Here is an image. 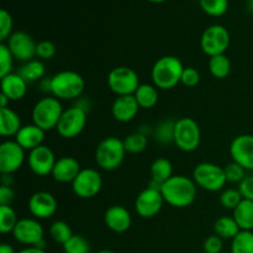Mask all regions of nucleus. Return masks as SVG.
Masks as SVG:
<instances>
[{
    "mask_svg": "<svg viewBox=\"0 0 253 253\" xmlns=\"http://www.w3.org/2000/svg\"><path fill=\"white\" fill-rule=\"evenodd\" d=\"M198 185L185 175H173L160 187L163 199L173 208H187L197 199Z\"/></svg>",
    "mask_w": 253,
    "mask_h": 253,
    "instance_id": "f257e3e1",
    "label": "nucleus"
},
{
    "mask_svg": "<svg viewBox=\"0 0 253 253\" xmlns=\"http://www.w3.org/2000/svg\"><path fill=\"white\" fill-rule=\"evenodd\" d=\"M185 67L175 56H163L153 64L151 77L153 85L162 90L173 89L182 81V74Z\"/></svg>",
    "mask_w": 253,
    "mask_h": 253,
    "instance_id": "f03ea898",
    "label": "nucleus"
},
{
    "mask_svg": "<svg viewBox=\"0 0 253 253\" xmlns=\"http://www.w3.org/2000/svg\"><path fill=\"white\" fill-rule=\"evenodd\" d=\"M85 89V82L74 71H62L49 79V91L59 100L78 99Z\"/></svg>",
    "mask_w": 253,
    "mask_h": 253,
    "instance_id": "7ed1b4c3",
    "label": "nucleus"
},
{
    "mask_svg": "<svg viewBox=\"0 0 253 253\" xmlns=\"http://www.w3.org/2000/svg\"><path fill=\"white\" fill-rule=\"evenodd\" d=\"M126 148L124 141L115 136H109L101 140L95 150V162L101 169L115 170L125 160Z\"/></svg>",
    "mask_w": 253,
    "mask_h": 253,
    "instance_id": "20e7f679",
    "label": "nucleus"
},
{
    "mask_svg": "<svg viewBox=\"0 0 253 253\" xmlns=\"http://www.w3.org/2000/svg\"><path fill=\"white\" fill-rule=\"evenodd\" d=\"M63 111L59 99L54 96H46L35 104L32 109V121L43 131L53 130L58 125Z\"/></svg>",
    "mask_w": 253,
    "mask_h": 253,
    "instance_id": "39448f33",
    "label": "nucleus"
},
{
    "mask_svg": "<svg viewBox=\"0 0 253 253\" xmlns=\"http://www.w3.org/2000/svg\"><path fill=\"white\" fill-rule=\"evenodd\" d=\"M202 141V132L197 121L192 118H182L174 123L173 142L183 152H194Z\"/></svg>",
    "mask_w": 253,
    "mask_h": 253,
    "instance_id": "423d86ee",
    "label": "nucleus"
},
{
    "mask_svg": "<svg viewBox=\"0 0 253 253\" xmlns=\"http://www.w3.org/2000/svg\"><path fill=\"white\" fill-rule=\"evenodd\" d=\"M193 180L199 188L211 193L224 189L227 182L224 168L209 162H202L195 166Z\"/></svg>",
    "mask_w": 253,
    "mask_h": 253,
    "instance_id": "0eeeda50",
    "label": "nucleus"
},
{
    "mask_svg": "<svg viewBox=\"0 0 253 253\" xmlns=\"http://www.w3.org/2000/svg\"><path fill=\"white\" fill-rule=\"evenodd\" d=\"M108 85L118 96L133 95L140 86V78L132 68L125 66L116 67L109 73Z\"/></svg>",
    "mask_w": 253,
    "mask_h": 253,
    "instance_id": "6e6552de",
    "label": "nucleus"
},
{
    "mask_svg": "<svg viewBox=\"0 0 253 253\" xmlns=\"http://www.w3.org/2000/svg\"><path fill=\"white\" fill-rule=\"evenodd\" d=\"M230 32L221 25H211L203 32L200 47L209 57L225 54L230 46Z\"/></svg>",
    "mask_w": 253,
    "mask_h": 253,
    "instance_id": "1a4fd4ad",
    "label": "nucleus"
},
{
    "mask_svg": "<svg viewBox=\"0 0 253 253\" xmlns=\"http://www.w3.org/2000/svg\"><path fill=\"white\" fill-rule=\"evenodd\" d=\"M86 110L76 105L66 109L62 114L56 130L61 137L74 138L81 135L86 125Z\"/></svg>",
    "mask_w": 253,
    "mask_h": 253,
    "instance_id": "9d476101",
    "label": "nucleus"
},
{
    "mask_svg": "<svg viewBox=\"0 0 253 253\" xmlns=\"http://www.w3.org/2000/svg\"><path fill=\"white\" fill-rule=\"evenodd\" d=\"M103 188V178L100 173L93 168L82 169L72 183L73 193L81 199H91L100 193Z\"/></svg>",
    "mask_w": 253,
    "mask_h": 253,
    "instance_id": "9b49d317",
    "label": "nucleus"
},
{
    "mask_svg": "<svg viewBox=\"0 0 253 253\" xmlns=\"http://www.w3.org/2000/svg\"><path fill=\"white\" fill-rule=\"evenodd\" d=\"M165 203L160 188L151 185L137 195L135 200V210L138 216L151 219L160 214Z\"/></svg>",
    "mask_w": 253,
    "mask_h": 253,
    "instance_id": "f8f14e48",
    "label": "nucleus"
},
{
    "mask_svg": "<svg viewBox=\"0 0 253 253\" xmlns=\"http://www.w3.org/2000/svg\"><path fill=\"white\" fill-rule=\"evenodd\" d=\"M25 150L16 141H4L0 145V173L14 174L25 162Z\"/></svg>",
    "mask_w": 253,
    "mask_h": 253,
    "instance_id": "ddd939ff",
    "label": "nucleus"
},
{
    "mask_svg": "<svg viewBox=\"0 0 253 253\" xmlns=\"http://www.w3.org/2000/svg\"><path fill=\"white\" fill-rule=\"evenodd\" d=\"M6 44L14 58L20 62L26 63V62L32 61L36 56L37 43H35L34 39L25 31L12 32Z\"/></svg>",
    "mask_w": 253,
    "mask_h": 253,
    "instance_id": "4468645a",
    "label": "nucleus"
},
{
    "mask_svg": "<svg viewBox=\"0 0 253 253\" xmlns=\"http://www.w3.org/2000/svg\"><path fill=\"white\" fill-rule=\"evenodd\" d=\"M56 162L57 160L53 151L46 145H41L35 150L30 151L29 157H27L30 169L39 177H46V175L52 174Z\"/></svg>",
    "mask_w": 253,
    "mask_h": 253,
    "instance_id": "2eb2a0df",
    "label": "nucleus"
},
{
    "mask_svg": "<svg viewBox=\"0 0 253 253\" xmlns=\"http://www.w3.org/2000/svg\"><path fill=\"white\" fill-rule=\"evenodd\" d=\"M12 236L17 242L26 246H36L42 241L44 236V231L42 225L37 219H20L12 231Z\"/></svg>",
    "mask_w": 253,
    "mask_h": 253,
    "instance_id": "dca6fc26",
    "label": "nucleus"
},
{
    "mask_svg": "<svg viewBox=\"0 0 253 253\" xmlns=\"http://www.w3.org/2000/svg\"><path fill=\"white\" fill-rule=\"evenodd\" d=\"M230 155L234 162L246 170H253V135H240L230 145Z\"/></svg>",
    "mask_w": 253,
    "mask_h": 253,
    "instance_id": "f3484780",
    "label": "nucleus"
},
{
    "mask_svg": "<svg viewBox=\"0 0 253 253\" xmlns=\"http://www.w3.org/2000/svg\"><path fill=\"white\" fill-rule=\"evenodd\" d=\"M57 199L48 192H37L29 200V210L37 220H46L53 216L57 211Z\"/></svg>",
    "mask_w": 253,
    "mask_h": 253,
    "instance_id": "a211bd4d",
    "label": "nucleus"
},
{
    "mask_svg": "<svg viewBox=\"0 0 253 253\" xmlns=\"http://www.w3.org/2000/svg\"><path fill=\"white\" fill-rule=\"evenodd\" d=\"M104 222L106 227L116 234H124L127 231L132 224L130 211L121 205H113L109 208L104 215Z\"/></svg>",
    "mask_w": 253,
    "mask_h": 253,
    "instance_id": "6ab92c4d",
    "label": "nucleus"
},
{
    "mask_svg": "<svg viewBox=\"0 0 253 253\" xmlns=\"http://www.w3.org/2000/svg\"><path fill=\"white\" fill-rule=\"evenodd\" d=\"M137 100L133 95H123L118 96L111 106V113L114 119L119 123H130L136 118L138 113Z\"/></svg>",
    "mask_w": 253,
    "mask_h": 253,
    "instance_id": "aec40b11",
    "label": "nucleus"
},
{
    "mask_svg": "<svg viewBox=\"0 0 253 253\" xmlns=\"http://www.w3.org/2000/svg\"><path fill=\"white\" fill-rule=\"evenodd\" d=\"M82 168L78 161L74 157H62L57 160L52 170V177L56 182L59 183H73L77 175L81 173Z\"/></svg>",
    "mask_w": 253,
    "mask_h": 253,
    "instance_id": "412c9836",
    "label": "nucleus"
},
{
    "mask_svg": "<svg viewBox=\"0 0 253 253\" xmlns=\"http://www.w3.org/2000/svg\"><path fill=\"white\" fill-rule=\"evenodd\" d=\"M0 85L1 94H4L10 101L21 100L26 95L27 82L19 73H10L2 77Z\"/></svg>",
    "mask_w": 253,
    "mask_h": 253,
    "instance_id": "4be33fe9",
    "label": "nucleus"
},
{
    "mask_svg": "<svg viewBox=\"0 0 253 253\" xmlns=\"http://www.w3.org/2000/svg\"><path fill=\"white\" fill-rule=\"evenodd\" d=\"M44 135H46V131L35 124H31V125H25L20 128V131L15 136V141L25 151H32L39 146L43 145Z\"/></svg>",
    "mask_w": 253,
    "mask_h": 253,
    "instance_id": "5701e85b",
    "label": "nucleus"
},
{
    "mask_svg": "<svg viewBox=\"0 0 253 253\" xmlns=\"http://www.w3.org/2000/svg\"><path fill=\"white\" fill-rule=\"evenodd\" d=\"M22 127L19 114L10 108L0 109V135L4 137L16 136Z\"/></svg>",
    "mask_w": 253,
    "mask_h": 253,
    "instance_id": "b1692460",
    "label": "nucleus"
},
{
    "mask_svg": "<svg viewBox=\"0 0 253 253\" xmlns=\"http://www.w3.org/2000/svg\"><path fill=\"white\" fill-rule=\"evenodd\" d=\"M151 177H152L153 187L160 188L170 177H173V166L167 158H157L151 165Z\"/></svg>",
    "mask_w": 253,
    "mask_h": 253,
    "instance_id": "393cba45",
    "label": "nucleus"
},
{
    "mask_svg": "<svg viewBox=\"0 0 253 253\" xmlns=\"http://www.w3.org/2000/svg\"><path fill=\"white\" fill-rule=\"evenodd\" d=\"M241 231H253V202L244 199L232 215Z\"/></svg>",
    "mask_w": 253,
    "mask_h": 253,
    "instance_id": "a878e982",
    "label": "nucleus"
},
{
    "mask_svg": "<svg viewBox=\"0 0 253 253\" xmlns=\"http://www.w3.org/2000/svg\"><path fill=\"white\" fill-rule=\"evenodd\" d=\"M133 96L141 109H152L158 103V90L152 84H140Z\"/></svg>",
    "mask_w": 253,
    "mask_h": 253,
    "instance_id": "bb28decb",
    "label": "nucleus"
},
{
    "mask_svg": "<svg viewBox=\"0 0 253 253\" xmlns=\"http://www.w3.org/2000/svg\"><path fill=\"white\" fill-rule=\"evenodd\" d=\"M215 235L221 237L222 240H234L241 231L237 225L236 220L231 216H221L215 221L214 225Z\"/></svg>",
    "mask_w": 253,
    "mask_h": 253,
    "instance_id": "cd10ccee",
    "label": "nucleus"
},
{
    "mask_svg": "<svg viewBox=\"0 0 253 253\" xmlns=\"http://www.w3.org/2000/svg\"><path fill=\"white\" fill-rule=\"evenodd\" d=\"M44 72H46L44 64L40 59H32L22 64L17 73L29 83V82L40 81L44 76Z\"/></svg>",
    "mask_w": 253,
    "mask_h": 253,
    "instance_id": "c85d7f7f",
    "label": "nucleus"
},
{
    "mask_svg": "<svg viewBox=\"0 0 253 253\" xmlns=\"http://www.w3.org/2000/svg\"><path fill=\"white\" fill-rule=\"evenodd\" d=\"M209 71L212 77L217 79H224L231 72V62L226 54H219V56L210 57L209 59Z\"/></svg>",
    "mask_w": 253,
    "mask_h": 253,
    "instance_id": "c756f323",
    "label": "nucleus"
},
{
    "mask_svg": "<svg viewBox=\"0 0 253 253\" xmlns=\"http://www.w3.org/2000/svg\"><path fill=\"white\" fill-rule=\"evenodd\" d=\"M17 222L19 219L15 210L10 205H0V231L2 234H12Z\"/></svg>",
    "mask_w": 253,
    "mask_h": 253,
    "instance_id": "7c9ffc66",
    "label": "nucleus"
},
{
    "mask_svg": "<svg viewBox=\"0 0 253 253\" xmlns=\"http://www.w3.org/2000/svg\"><path fill=\"white\" fill-rule=\"evenodd\" d=\"M49 235L56 244H61L63 246L74 234L72 232L71 226L66 221L57 220V221L52 222V225L49 226Z\"/></svg>",
    "mask_w": 253,
    "mask_h": 253,
    "instance_id": "2f4dec72",
    "label": "nucleus"
},
{
    "mask_svg": "<svg viewBox=\"0 0 253 253\" xmlns=\"http://www.w3.org/2000/svg\"><path fill=\"white\" fill-rule=\"evenodd\" d=\"M124 145H125L126 152L137 155V153L143 152L146 150L148 145V138L145 133L133 132L126 136V138L124 140Z\"/></svg>",
    "mask_w": 253,
    "mask_h": 253,
    "instance_id": "473e14b6",
    "label": "nucleus"
},
{
    "mask_svg": "<svg viewBox=\"0 0 253 253\" xmlns=\"http://www.w3.org/2000/svg\"><path fill=\"white\" fill-rule=\"evenodd\" d=\"M231 253H253V231H240L231 242Z\"/></svg>",
    "mask_w": 253,
    "mask_h": 253,
    "instance_id": "72a5a7b5",
    "label": "nucleus"
},
{
    "mask_svg": "<svg viewBox=\"0 0 253 253\" xmlns=\"http://www.w3.org/2000/svg\"><path fill=\"white\" fill-rule=\"evenodd\" d=\"M200 6L210 16H222L229 9V0H200Z\"/></svg>",
    "mask_w": 253,
    "mask_h": 253,
    "instance_id": "f704fd0d",
    "label": "nucleus"
},
{
    "mask_svg": "<svg viewBox=\"0 0 253 253\" xmlns=\"http://www.w3.org/2000/svg\"><path fill=\"white\" fill-rule=\"evenodd\" d=\"M64 253H90V244L81 235H73L63 245Z\"/></svg>",
    "mask_w": 253,
    "mask_h": 253,
    "instance_id": "c9c22d12",
    "label": "nucleus"
},
{
    "mask_svg": "<svg viewBox=\"0 0 253 253\" xmlns=\"http://www.w3.org/2000/svg\"><path fill=\"white\" fill-rule=\"evenodd\" d=\"M14 56L10 52L6 43H0V78L12 73V64H14Z\"/></svg>",
    "mask_w": 253,
    "mask_h": 253,
    "instance_id": "e433bc0d",
    "label": "nucleus"
},
{
    "mask_svg": "<svg viewBox=\"0 0 253 253\" xmlns=\"http://www.w3.org/2000/svg\"><path fill=\"white\" fill-rule=\"evenodd\" d=\"M244 200L241 193L239 189H225L224 192L220 194V204L225 208V209L235 210L237 205Z\"/></svg>",
    "mask_w": 253,
    "mask_h": 253,
    "instance_id": "4c0bfd02",
    "label": "nucleus"
},
{
    "mask_svg": "<svg viewBox=\"0 0 253 253\" xmlns=\"http://www.w3.org/2000/svg\"><path fill=\"white\" fill-rule=\"evenodd\" d=\"M224 170L225 175H226V180L230 183H241L246 178V169L242 166H240L239 163L234 162V161L229 163L224 168Z\"/></svg>",
    "mask_w": 253,
    "mask_h": 253,
    "instance_id": "58836bf2",
    "label": "nucleus"
},
{
    "mask_svg": "<svg viewBox=\"0 0 253 253\" xmlns=\"http://www.w3.org/2000/svg\"><path fill=\"white\" fill-rule=\"evenodd\" d=\"M12 35V17L10 12L2 9L0 10V41L4 42L9 40Z\"/></svg>",
    "mask_w": 253,
    "mask_h": 253,
    "instance_id": "ea45409f",
    "label": "nucleus"
},
{
    "mask_svg": "<svg viewBox=\"0 0 253 253\" xmlns=\"http://www.w3.org/2000/svg\"><path fill=\"white\" fill-rule=\"evenodd\" d=\"M200 82V73L193 67H185L182 74V81L180 83L188 88H194L199 84Z\"/></svg>",
    "mask_w": 253,
    "mask_h": 253,
    "instance_id": "a19ab883",
    "label": "nucleus"
},
{
    "mask_svg": "<svg viewBox=\"0 0 253 253\" xmlns=\"http://www.w3.org/2000/svg\"><path fill=\"white\" fill-rule=\"evenodd\" d=\"M54 54H56V46H54L53 42L48 41V40H43V41L37 43V57H40L41 59H51Z\"/></svg>",
    "mask_w": 253,
    "mask_h": 253,
    "instance_id": "79ce46f5",
    "label": "nucleus"
},
{
    "mask_svg": "<svg viewBox=\"0 0 253 253\" xmlns=\"http://www.w3.org/2000/svg\"><path fill=\"white\" fill-rule=\"evenodd\" d=\"M224 247V242H222L221 237L217 235H211L208 239H205L203 249H204L205 253H220L222 251Z\"/></svg>",
    "mask_w": 253,
    "mask_h": 253,
    "instance_id": "37998d69",
    "label": "nucleus"
},
{
    "mask_svg": "<svg viewBox=\"0 0 253 253\" xmlns=\"http://www.w3.org/2000/svg\"><path fill=\"white\" fill-rule=\"evenodd\" d=\"M173 132H174V123H166L161 124L160 127L157 130L158 140L162 142H167V141H173Z\"/></svg>",
    "mask_w": 253,
    "mask_h": 253,
    "instance_id": "c03bdc74",
    "label": "nucleus"
},
{
    "mask_svg": "<svg viewBox=\"0 0 253 253\" xmlns=\"http://www.w3.org/2000/svg\"><path fill=\"white\" fill-rule=\"evenodd\" d=\"M239 190L244 199L253 202V175H249L240 183Z\"/></svg>",
    "mask_w": 253,
    "mask_h": 253,
    "instance_id": "a18cd8bd",
    "label": "nucleus"
},
{
    "mask_svg": "<svg viewBox=\"0 0 253 253\" xmlns=\"http://www.w3.org/2000/svg\"><path fill=\"white\" fill-rule=\"evenodd\" d=\"M15 200V192L11 187L1 185L0 187V205H11Z\"/></svg>",
    "mask_w": 253,
    "mask_h": 253,
    "instance_id": "49530a36",
    "label": "nucleus"
},
{
    "mask_svg": "<svg viewBox=\"0 0 253 253\" xmlns=\"http://www.w3.org/2000/svg\"><path fill=\"white\" fill-rule=\"evenodd\" d=\"M17 253H47V252L44 251V250L37 249V247L31 246V247H26V249L21 250V251L17 252Z\"/></svg>",
    "mask_w": 253,
    "mask_h": 253,
    "instance_id": "de8ad7c7",
    "label": "nucleus"
},
{
    "mask_svg": "<svg viewBox=\"0 0 253 253\" xmlns=\"http://www.w3.org/2000/svg\"><path fill=\"white\" fill-rule=\"evenodd\" d=\"M0 253H16L15 250L12 249V246H10L9 244H1L0 245Z\"/></svg>",
    "mask_w": 253,
    "mask_h": 253,
    "instance_id": "09e8293b",
    "label": "nucleus"
},
{
    "mask_svg": "<svg viewBox=\"0 0 253 253\" xmlns=\"http://www.w3.org/2000/svg\"><path fill=\"white\" fill-rule=\"evenodd\" d=\"M10 103L9 99L4 95V94L0 93V109H5L7 108V104Z\"/></svg>",
    "mask_w": 253,
    "mask_h": 253,
    "instance_id": "8fccbe9b",
    "label": "nucleus"
},
{
    "mask_svg": "<svg viewBox=\"0 0 253 253\" xmlns=\"http://www.w3.org/2000/svg\"><path fill=\"white\" fill-rule=\"evenodd\" d=\"M249 9H250V11L253 12V0H250L249 1Z\"/></svg>",
    "mask_w": 253,
    "mask_h": 253,
    "instance_id": "3c124183",
    "label": "nucleus"
},
{
    "mask_svg": "<svg viewBox=\"0 0 253 253\" xmlns=\"http://www.w3.org/2000/svg\"><path fill=\"white\" fill-rule=\"evenodd\" d=\"M98 253H115V252L111 251V250H101V251H99Z\"/></svg>",
    "mask_w": 253,
    "mask_h": 253,
    "instance_id": "603ef678",
    "label": "nucleus"
},
{
    "mask_svg": "<svg viewBox=\"0 0 253 253\" xmlns=\"http://www.w3.org/2000/svg\"><path fill=\"white\" fill-rule=\"evenodd\" d=\"M151 2H156V4H160V2H165L166 0H148Z\"/></svg>",
    "mask_w": 253,
    "mask_h": 253,
    "instance_id": "864d4df0",
    "label": "nucleus"
},
{
    "mask_svg": "<svg viewBox=\"0 0 253 253\" xmlns=\"http://www.w3.org/2000/svg\"><path fill=\"white\" fill-rule=\"evenodd\" d=\"M203 253H205V252H203Z\"/></svg>",
    "mask_w": 253,
    "mask_h": 253,
    "instance_id": "5fc2aeb1",
    "label": "nucleus"
}]
</instances>
